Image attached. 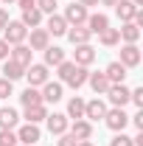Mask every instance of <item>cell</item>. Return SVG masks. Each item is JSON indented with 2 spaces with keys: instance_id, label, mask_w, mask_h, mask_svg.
Listing matches in <instances>:
<instances>
[{
  "instance_id": "obj_41",
  "label": "cell",
  "mask_w": 143,
  "mask_h": 146,
  "mask_svg": "<svg viewBox=\"0 0 143 146\" xmlns=\"http://www.w3.org/2000/svg\"><path fill=\"white\" fill-rule=\"evenodd\" d=\"M79 3H81L84 9H87V6H98V0H79Z\"/></svg>"
},
{
  "instance_id": "obj_40",
  "label": "cell",
  "mask_w": 143,
  "mask_h": 146,
  "mask_svg": "<svg viewBox=\"0 0 143 146\" xmlns=\"http://www.w3.org/2000/svg\"><path fill=\"white\" fill-rule=\"evenodd\" d=\"M6 23H9V11H6V9H0V31L6 28Z\"/></svg>"
},
{
  "instance_id": "obj_27",
  "label": "cell",
  "mask_w": 143,
  "mask_h": 146,
  "mask_svg": "<svg viewBox=\"0 0 143 146\" xmlns=\"http://www.w3.org/2000/svg\"><path fill=\"white\" fill-rule=\"evenodd\" d=\"M25 124H39V121H45L48 118V107L45 104H36V107H25Z\"/></svg>"
},
{
  "instance_id": "obj_20",
  "label": "cell",
  "mask_w": 143,
  "mask_h": 146,
  "mask_svg": "<svg viewBox=\"0 0 143 146\" xmlns=\"http://www.w3.org/2000/svg\"><path fill=\"white\" fill-rule=\"evenodd\" d=\"M65 36L70 39L73 45H87V42H90V36H93V34L87 31V25H70Z\"/></svg>"
},
{
  "instance_id": "obj_13",
  "label": "cell",
  "mask_w": 143,
  "mask_h": 146,
  "mask_svg": "<svg viewBox=\"0 0 143 146\" xmlns=\"http://www.w3.org/2000/svg\"><path fill=\"white\" fill-rule=\"evenodd\" d=\"M9 59H14V62H20V65H23V68H28V65L34 62V51H31L25 42H20V45H11Z\"/></svg>"
},
{
  "instance_id": "obj_32",
  "label": "cell",
  "mask_w": 143,
  "mask_h": 146,
  "mask_svg": "<svg viewBox=\"0 0 143 146\" xmlns=\"http://www.w3.org/2000/svg\"><path fill=\"white\" fill-rule=\"evenodd\" d=\"M36 9L42 14H56V0H36Z\"/></svg>"
},
{
  "instance_id": "obj_39",
  "label": "cell",
  "mask_w": 143,
  "mask_h": 146,
  "mask_svg": "<svg viewBox=\"0 0 143 146\" xmlns=\"http://www.w3.org/2000/svg\"><path fill=\"white\" fill-rule=\"evenodd\" d=\"M17 6L23 9V11H25V9H34V6H36V0H17Z\"/></svg>"
},
{
  "instance_id": "obj_34",
  "label": "cell",
  "mask_w": 143,
  "mask_h": 146,
  "mask_svg": "<svg viewBox=\"0 0 143 146\" xmlns=\"http://www.w3.org/2000/svg\"><path fill=\"white\" fill-rule=\"evenodd\" d=\"M109 146H135V143H132V138H129V135H124V132H115V138L109 141Z\"/></svg>"
},
{
  "instance_id": "obj_3",
  "label": "cell",
  "mask_w": 143,
  "mask_h": 146,
  "mask_svg": "<svg viewBox=\"0 0 143 146\" xmlns=\"http://www.w3.org/2000/svg\"><path fill=\"white\" fill-rule=\"evenodd\" d=\"M51 68H45V65H42V62H39V65H34V62H31V65H28V68H25V79H28V87H42V84H45V82H48V79H51Z\"/></svg>"
},
{
  "instance_id": "obj_33",
  "label": "cell",
  "mask_w": 143,
  "mask_h": 146,
  "mask_svg": "<svg viewBox=\"0 0 143 146\" xmlns=\"http://www.w3.org/2000/svg\"><path fill=\"white\" fill-rule=\"evenodd\" d=\"M9 96H14V82L0 79V101H3V98H9Z\"/></svg>"
},
{
  "instance_id": "obj_46",
  "label": "cell",
  "mask_w": 143,
  "mask_h": 146,
  "mask_svg": "<svg viewBox=\"0 0 143 146\" xmlns=\"http://www.w3.org/2000/svg\"><path fill=\"white\" fill-rule=\"evenodd\" d=\"M17 146H23V143H17Z\"/></svg>"
},
{
  "instance_id": "obj_2",
  "label": "cell",
  "mask_w": 143,
  "mask_h": 146,
  "mask_svg": "<svg viewBox=\"0 0 143 146\" xmlns=\"http://www.w3.org/2000/svg\"><path fill=\"white\" fill-rule=\"evenodd\" d=\"M25 36H28V28H25L20 20H9V23H6V28H3V39H6L9 45H20V42H25Z\"/></svg>"
},
{
  "instance_id": "obj_16",
  "label": "cell",
  "mask_w": 143,
  "mask_h": 146,
  "mask_svg": "<svg viewBox=\"0 0 143 146\" xmlns=\"http://www.w3.org/2000/svg\"><path fill=\"white\" fill-rule=\"evenodd\" d=\"M31 31V51H45L48 45H51V34L45 31V28H28Z\"/></svg>"
},
{
  "instance_id": "obj_15",
  "label": "cell",
  "mask_w": 143,
  "mask_h": 146,
  "mask_svg": "<svg viewBox=\"0 0 143 146\" xmlns=\"http://www.w3.org/2000/svg\"><path fill=\"white\" fill-rule=\"evenodd\" d=\"M68 129H70V135L76 138V141H90V138H93V124H90L87 118H79V121H73Z\"/></svg>"
},
{
  "instance_id": "obj_8",
  "label": "cell",
  "mask_w": 143,
  "mask_h": 146,
  "mask_svg": "<svg viewBox=\"0 0 143 146\" xmlns=\"http://www.w3.org/2000/svg\"><path fill=\"white\" fill-rule=\"evenodd\" d=\"M107 98H109L112 107H121V110H124L126 104H129V87H126V84H109Z\"/></svg>"
},
{
  "instance_id": "obj_18",
  "label": "cell",
  "mask_w": 143,
  "mask_h": 146,
  "mask_svg": "<svg viewBox=\"0 0 143 146\" xmlns=\"http://www.w3.org/2000/svg\"><path fill=\"white\" fill-rule=\"evenodd\" d=\"M126 70H129V68H124L121 62H109V65H107V70H104V76L109 79V84H124Z\"/></svg>"
},
{
  "instance_id": "obj_6",
  "label": "cell",
  "mask_w": 143,
  "mask_h": 146,
  "mask_svg": "<svg viewBox=\"0 0 143 146\" xmlns=\"http://www.w3.org/2000/svg\"><path fill=\"white\" fill-rule=\"evenodd\" d=\"M45 121H48V132L56 135V138H59V135H65L68 127H70V118H68L65 112H48V118H45Z\"/></svg>"
},
{
  "instance_id": "obj_9",
  "label": "cell",
  "mask_w": 143,
  "mask_h": 146,
  "mask_svg": "<svg viewBox=\"0 0 143 146\" xmlns=\"http://www.w3.org/2000/svg\"><path fill=\"white\" fill-rule=\"evenodd\" d=\"M140 48H138V45H121V59H118V62H121V65H124V68H138V65H140Z\"/></svg>"
},
{
  "instance_id": "obj_23",
  "label": "cell",
  "mask_w": 143,
  "mask_h": 146,
  "mask_svg": "<svg viewBox=\"0 0 143 146\" xmlns=\"http://www.w3.org/2000/svg\"><path fill=\"white\" fill-rule=\"evenodd\" d=\"M42 54H45V62H42L45 68H56V65H62V62H65V51H62L59 45H48Z\"/></svg>"
},
{
  "instance_id": "obj_42",
  "label": "cell",
  "mask_w": 143,
  "mask_h": 146,
  "mask_svg": "<svg viewBox=\"0 0 143 146\" xmlns=\"http://www.w3.org/2000/svg\"><path fill=\"white\" fill-rule=\"evenodd\" d=\"M98 3H101V6H112V9H115V3H118V0H98Z\"/></svg>"
},
{
  "instance_id": "obj_44",
  "label": "cell",
  "mask_w": 143,
  "mask_h": 146,
  "mask_svg": "<svg viewBox=\"0 0 143 146\" xmlns=\"http://www.w3.org/2000/svg\"><path fill=\"white\" fill-rule=\"evenodd\" d=\"M132 3H135V6H138V9H140V6H143V0H132Z\"/></svg>"
},
{
  "instance_id": "obj_4",
  "label": "cell",
  "mask_w": 143,
  "mask_h": 146,
  "mask_svg": "<svg viewBox=\"0 0 143 146\" xmlns=\"http://www.w3.org/2000/svg\"><path fill=\"white\" fill-rule=\"evenodd\" d=\"M107 101L101 98V96H95L93 101H84V118H87L90 124L93 121H104V115H107Z\"/></svg>"
},
{
  "instance_id": "obj_28",
  "label": "cell",
  "mask_w": 143,
  "mask_h": 146,
  "mask_svg": "<svg viewBox=\"0 0 143 146\" xmlns=\"http://www.w3.org/2000/svg\"><path fill=\"white\" fill-rule=\"evenodd\" d=\"M20 23H23V25H25V28H39V25H42V11H39V9H25V11H23V17H20Z\"/></svg>"
},
{
  "instance_id": "obj_43",
  "label": "cell",
  "mask_w": 143,
  "mask_h": 146,
  "mask_svg": "<svg viewBox=\"0 0 143 146\" xmlns=\"http://www.w3.org/2000/svg\"><path fill=\"white\" fill-rule=\"evenodd\" d=\"M76 146H93V143H90V141H79Z\"/></svg>"
},
{
  "instance_id": "obj_12",
  "label": "cell",
  "mask_w": 143,
  "mask_h": 146,
  "mask_svg": "<svg viewBox=\"0 0 143 146\" xmlns=\"http://www.w3.org/2000/svg\"><path fill=\"white\" fill-rule=\"evenodd\" d=\"M68 28H70V25L65 23L62 14H48V20H45V31H48L51 36H65Z\"/></svg>"
},
{
  "instance_id": "obj_17",
  "label": "cell",
  "mask_w": 143,
  "mask_h": 146,
  "mask_svg": "<svg viewBox=\"0 0 143 146\" xmlns=\"http://www.w3.org/2000/svg\"><path fill=\"white\" fill-rule=\"evenodd\" d=\"M87 84L93 87L95 96H107V90H109V79L104 76V70H101V73H90V76H87Z\"/></svg>"
},
{
  "instance_id": "obj_22",
  "label": "cell",
  "mask_w": 143,
  "mask_h": 146,
  "mask_svg": "<svg viewBox=\"0 0 143 146\" xmlns=\"http://www.w3.org/2000/svg\"><path fill=\"white\" fill-rule=\"evenodd\" d=\"M23 76H25V68H23L20 62H14V59H6V62H3V79L17 82V79H23Z\"/></svg>"
},
{
  "instance_id": "obj_24",
  "label": "cell",
  "mask_w": 143,
  "mask_h": 146,
  "mask_svg": "<svg viewBox=\"0 0 143 146\" xmlns=\"http://www.w3.org/2000/svg\"><path fill=\"white\" fill-rule=\"evenodd\" d=\"M20 104H23V107H36V104H45V101H42L39 87H25V90L20 93Z\"/></svg>"
},
{
  "instance_id": "obj_10",
  "label": "cell",
  "mask_w": 143,
  "mask_h": 146,
  "mask_svg": "<svg viewBox=\"0 0 143 146\" xmlns=\"http://www.w3.org/2000/svg\"><path fill=\"white\" fill-rule=\"evenodd\" d=\"M39 138H42V132H39L36 124H23V127L17 129V141H20L23 146H34Z\"/></svg>"
},
{
  "instance_id": "obj_26",
  "label": "cell",
  "mask_w": 143,
  "mask_h": 146,
  "mask_svg": "<svg viewBox=\"0 0 143 146\" xmlns=\"http://www.w3.org/2000/svg\"><path fill=\"white\" fill-rule=\"evenodd\" d=\"M118 34L124 39L126 45H138V39H140V28L135 25V23H124L121 28H118Z\"/></svg>"
},
{
  "instance_id": "obj_35",
  "label": "cell",
  "mask_w": 143,
  "mask_h": 146,
  "mask_svg": "<svg viewBox=\"0 0 143 146\" xmlns=\"http://www.w3.org/2000/svg\"><path fill=\"white\" fill-rule=\"evenodd\" d=\"M129 101H132L138 110H143V87H135V90H129Z\"/></svg>"
},
{
  "instance_id": "obj_7",
  "label": "cell",
  "mask_w": 143,
  "mask_h": 146,
  "mask_svg": "<svg viewBox=\"0 0 143 146\" xmlns=\"http://www.w3.org/2000/svg\"><path fill=\"white\" fill-rule=\"evenodd\" d=\"M65 23L68 25H84L87 23V9L81 6V3H70V6H65Z\"/></svg>"
},
{
  "instance_id": "obj_36",
  "label": "cell",
  "mask_w": 143,
  "mask_h": 146,
  "mask_svg": "<svg viewBox=\"0 0 143 146\" xmlns=\"http://www.w3.org/2000/svg\"><path fill=\"white\" fill-rule=\"evenodd\" d=\"M76 143H79V141L73 138L70 132H65V135H59V143H56V146H76Z\"/></svg>"
},
{
  "instance_id": "obj_1",
  "label": "cell",
  "mask_w": 143,
  "mask_h": 146,
  "mask_svg": "<svg viewBox=\"0 0 143 146\" xmlns=\"http://www.w3.org/2000/svg\"><path fill=\"white\" fill-rule=\"evenodd\" d=\"M56 70H59V82L62 84H70L73 90H79V87H84L87 84V76L90 70L87 68H81V65H76V62H62V65H56Z\"/></svg>"
},
{
  "instance_id": "obj_19",
  "label": "cell",
  "mask_w": 143,
  "mask_h": 146,
  "mask_svg": "<svg viewBox=\"0 0 143 146\" xmlns=\"http://www.w3.org/2000/svg\"><path fill=\"white\" fill-rule=\"evenodd\" d=\"M84 25H87L90 34H101L104 28H109V17L101 14V11H98V14H87V23H84Z\"/></svg>"
},
{
  "instance_id": "obj_14",
  "label": "cell",
  "mask_w": 143,
  "mask_h": 146,
  "mask_svg": "<svg viewBox=\"0 0 143 146\" xmlns=\"http://www.w3.org/2000/svg\"><path fill=\"white\" fill-rule=\"evenodd\" d=\"M39 93H42V101L45 104H56V101H62V82H51L48 79Z\"/></svg>"
},
{
  "instance_id": "obj_5",
  "label": "cell",
  "mask_w": 143,
  "mask_h": 146,
  "mask_svg": "<svg viewBox=\"0 0 143 146\" xmlns=\"http://www.w3.org/2000/svg\"><path fill=\"white\" fill-rule=\"evenodd\" d=\"M104 124H107L112 132H124L126 124H129V115H126L121 107H112V110H107V115H104Z\"/></svg>"
},
{
  "instance_id": "obj_38",
  "label": "cell",
  "mask_w": 143,
  "mask_h": 146,
  "mask_svg": "<svg viewBox=\"0 0 143 146\" xmlns=\"http://www.w3.org/2000/svg\"><path fill=\"white\" fill-rule=\"evenodd\" d=\"M129 121H132V124H135V127H138V129L143 132V110H138V112H135V115H132Z\"/></svg>"
},
{
  "instance_id": "obj_21",
  "label": "cell",
  "mask_w": 143,
  "mask_h": 146,
  "mask_svg": "<svg viewBox=\"0 0 143 146\" xmlns=\"http://www.w3.org/2000/svg\"><path fill=\"white\" fill-rule=\"evenodd\" d=\"M135 11H138V6H135L132 0H118V3H115V14H118L121 23H132Z\"/></svg>"
},
{
  "instance_id": "obj_25",
  "label": "cell",
  "mask_w": 143,
  "mask_h": 146,
  "mask_svg": "<svg viewBox=\"0 0 143 146\" xmlns=\"http://www.w3.org/2000/svg\"><path fill=\"white\" fill-rule=\"evenodd\" d=\"M20 124V115L14 107H0V129H14Z\"/></svg>"
},
{
  "instance_id": "obj_45",
  "label": "cell",
  "mask_w": 143,
  "mask_h": 146,
  "mask_svg": "<svg viewBox=\"0 0 143 146\" xmlns=\"http://www.w3.org/2000/svg\"><path fill=\"white\" fill-rule=\"evenodd\" d=\"M3 3H6V6H9V3H17V0H3Z\"/></svg>"
},
{
  "instance_id": "obj_29",
  "label": "cell",
  "mask_w": 143,
  "mask_h": 146,
  "mask_svg": "<svg viewBox=\"0 0 143 146\" xmlns=\"http://www.w3.org/2000/svg\"><path fill=\"white\" fill-rule=\"evenodd\" d=\"M65 115L73 118V121L84 118V98H81V96H73L70 101H68V112H65Z\"/></svg>"
},
{
  "instance_id": "obj_30",
  "label": "cell",
  "mask_w": 143,
  "mask_h": 146,
  "mask_svg": "<svg viewBox=\"0 0 143 146\" xmlns=\"http://www.w3.org/2000/svg\"><path fill=\"white\" fill-rule=\"evenodd\" d=\"M98 39H101L104 48H115V45H121V34H118V28H104V31L98 34Z\"/></svg>"
},
{
  "instance_id": "obj_37",
  "label": "cell",
  "mask_w": 143,
  "mask_h": 146,
  "mask_svg": "<svg viewBox=\"0 0 143 146\" xmlns=\"http://www.w3.org/2000/svg\"><path fill=\"white\" fill-rule=\"evenodd\" d=\"M9 54H11V45H9V42H6V39L0 36V59L6 62V59H9Z\"/></svg>"
},
{
  "instance_id": "obj_31",
  "label": "cell",
  "mask_w": 143,
  "mask_h": 146,
  "mask_svg": "<svg viewBox=\"0 0 143 146\" xmlns=\"http://www.w3.org/2000/svg\"><path fill=\"white\" fill-rule=\"evenodd\" d=\"M17 132L14 129H0V146H17Z\"/></svg>"
},
{
  "instance_id": "obj_11",
  "label": "cell",
  "mask_w": 143,
  "mask_h": 146,
  "mask_svg": "<svg viewBox=\"0 0 143 146\" xmlns=\"http://www.w3.org/2000/svg\"><path fill=\"white\" fill-rule=\"evenodd\" d=\"M73 62L76 65H81V68H90L93 62H95V48L93 45H76V51H73Z\"/></svg>"
}]
</instances>
